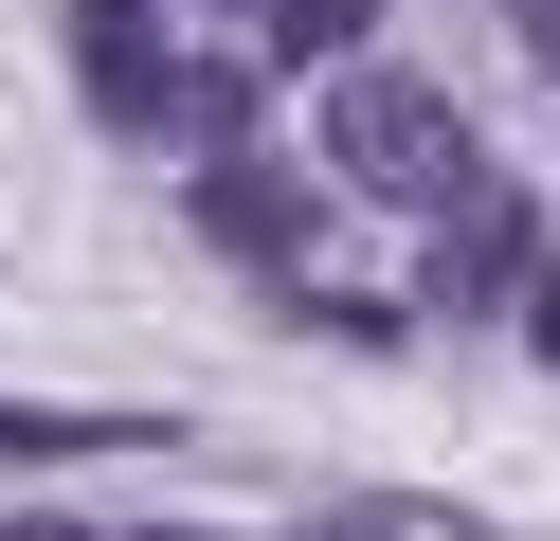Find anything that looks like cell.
<instances>
[{
	"instance_id": "cell-1",
	"label": "cell",
	"mask_w": 560,
	"mask_h": 541,
	"mask_svg": "<svg viewBox=\"0 0 560 541\" xmlns=\"http://www.w3.org/2000/svg\"><path fill=\"white\" fill-rule=\"evenodd\" d=\"M326 199H380V216H452V199H488V163H470V127H452V91L434 72H326Z\"/></svg>"
},
{
	"instance_id": "cell-2",
	"label": "cell",
	"mask_w": 560,
	"mask_h": 541,
	"mask_svg": "<svg viewBox=\"0 0 560 541\" xmlns=\"http://www.w3.org/2000/svg\"><path fill=\"white\" fill-rule=\"evenodd\" d=\"M73 72H91V108L127 144H199V163L254 144V72H182L163 55V0H73Z\"/></svg>"
},
{
	"instance_id": "cell-3",
	"label": "cell",
	"mask_w": 560,
	"mask_h": 541,
	"mask_svg": "<svg viewBox=\"0 0 560 541\" xmlns=\"http://www.w3.org/2000/svg\"><path fill=\"white\" fill-rule=\"evenodd\" d=\"M199 235L254 252L271 289L307 271V235H326V163H271V144H235V163H199Z\"/></svg>"
},
{
	"instance_id": "cell-4",
	"label": "cell",
	"mask_w": 560,
	"mask_h": 541,
	"mask_svg": "<svg viewBox=\"0 0 560 541\" xmlns=\"http://www.w3.org/2000/svg\"><path fill=\"white\" fill-rule=\"evenodd\" d=\"M434 289H452V307H524V289H542V216H524L506 180L452 199V216H434Z\"/></svg>"
},
{
	"instance_id": "cell-5",
	"label": "cell",
	"mask_w": 560,
	"mask_h": 541,
	"mask_svg": "<svg viewBox=\"0 0 560 541\" xmlns=\"http://www.w3.org/2000/svg\"><path fill=\"white\" fill-rule=\"evenodd\" d=\"M163 415H37V397H0V451L19 469H55V451H145Z\"/></svg>"
},
{
	"instance_id": "cell-6",
	"label": "cell",
	"mask_w": 560,
	"mask_h": 541,
	"mask_svg": "<svg viewBox=\"0 0 560 541\" xmlns=\"http://www.w3.org/2000/svg\"><path fill=\"white\" fill-rule=\"evenodd\" d=\"M362 19H380V0H271V36H290V55H326V72H362Z\"/></svg>"
},
{
	"instance_id": "cell-7",
	"label": "cell",
	"mask_w": 560,
	"mask_h": 541,
	"mask_svg": "<svg viewBox=\"0 0 560 541\" xmlns=\"http://www.w3.org/2000/svg\"><path fill=\"white\" fill-rule=\"evenodd\" d=\"M524 343H542V361H560V252H542V289H524Z\"/></svg>"
},
{
	"instance_id": "cell-8",
	"label": "cell",
	"mask_w": 560,
	"mask_h": 541,
	"mask_svg": "<svg viewBox=\"0 0 560 541\" xmlns=\"http://www.w3.org/2000/svg\"><path fill=\"white\" fill-rule=\"evenodd\" d=\"M506 19H524V55H542V72H560V0H506Z\"/></svg>"
}]
</instances>
